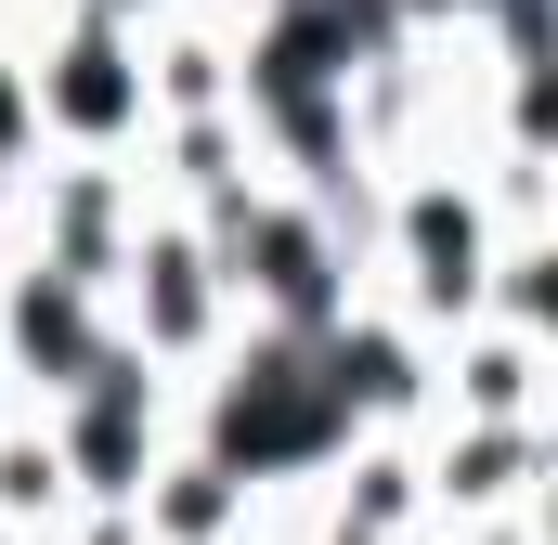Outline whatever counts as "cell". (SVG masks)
I'll return each mask as SVG.
<instances>
[{"mask_svg":"<svg viewBox=\"0 0 558 545\" xmlns=\"http://www.w3.org/2000/svg\"><path fill=\"white\" fill-rule=\"evenodd\" d=\"M416 494H428V533L533 520L546 507V428H454V415H428L416 428Z\"/></svg>","mask_w":558,"mask_h":545,"instance_id":"cell-7","label":"cell"},{"mask_svg":"<svg viewBox=\"0 0 558 545\" xmlns=\"http://www.w3.org/2000/svg\"><path fill=\"white\" fill-rule=\"evenodd\" d=\"M105 325L131 338L169 390H195V377L221 364L234 299H221V272H208V247H195V221H182V208H143L131 261H118V286H105Z\"/></svg>","mask_w":558,"mask_h":545,"instance_id":"cell-3","label":"cell"},{"mask_svg":"<svg viewBox=\"0 0 558 545\" xmlns=\"http://www.w3.org/2000/svg\"><path fill=\"white\" fill-rule=\"evenodd\" d=\"M312 377L351 441H416L428 428V338L390 312V299H351L325 338H312Z\"/></svg>","mask_w":558,"mask_h":545,"instance_id":"cell-5","label":"cell"},{"mask_svg":"<svg viewBox=\"0 0 558 545\" xmlns=\"http://www.w3.org/2000/svg\"><path fill=\"white\" fill-rule=\"evenodd\" d=\"M26 105H39V156H143L156 105H143V26L105 0H52L26 26Z\"/></svg>","mask_w":558,"mask_h":545,"instance_id":"cell-2","label":"cell"},{"mask_svg":"<svg viewBox=\"0 0 558 545\" xmlns=\"http://www.w3.org/2000/svg\"><path fill=\"white\" fill-rule=\"evenodd\" d=\"M428 415H454V428H546V338L494 325V312L428 338Z\"/></svg>","mask_w":558,"mask_h":545,"instance_id":"cell-8","label":"cell"},{"mask_svg":"<svg viewBox=\"0 0 558 545\" xmlns=\"http://www.w3.org/2000/svg\"><path fill=\"white\" fill-rule=\"evenodd\" d=\"M182 441L208 468H234L260 507L299 494V481H325L351 455V428L325 403V377H312V338H274V325H234L221 338V364L182 390Z\"/></svg>","mask_w":558,"mask_h":545,"instance_id":"cell-1","label":"cell"},{"mask_svg":"<svg viewBox=\"0 0 558 545\" xmlns=\"http://www.w3.org/2000/svg\"><path fill=\"white\" fill-rule=\"evenodd\" d=\"M131 520H143V545H247L260 533V494H247L234 468H208L195 441H169L156 481L131 494Z\"/></svg>","mask_w":558,"mask_h":545,"instance_id":"cell-10","label":"cell"},{"mask_svg":"<svg viewBox=\"0 0 558 545\" xmlns=\"http://www.w3.org/2000/svg\"><path fill=\"white\" fill-rule=\"evenodd\" d=\"M234 92H247V26H234V13H208V0L143 13V105H156V131L234 118Z\"/></svg>","mask_w":558,"mask_h":545,"instance_id":"cell-9","label":"cell"},{"mask_svg":"<svg viewBox=\"0 0 558 545\" xmlns=\"http://www.w3.org/2000/svg\"><path fill=\"white\" fill-rule=\"evenodd\" d=\"M143 169L131 156H39V182L13 195V261H39V272H65V286H118V261H131V234H143Z\"/></svg>","mask_w":558,"mask_h":545,"instance_id":"cell-4","label":"cell"},{"mask_svg":"<svg viewBox=\"0 0 558 545\" xmlns=\"http://www.w3.org/2000/svg\"><path fill=\"white\" fill-rule=\"evenodd\" d=\"M105 299L92 286H65V272L13 261L0 247V403H65L92 364H105Z\"/></svg>","mask_w":558,"mask_h":545,"instance_id":"cell-6","label":"cell"},{"mask_svg":"<svg viewBox=\"0 0 558 545\" xmlns=\"http://www.w3.org/2000/svg\"><path fill=\"white\" fill-rule=\"evenodd\" d=\"M247 545H274V533H247Z\"/></svg>","mask_w":558,"mask_h":545,"instance_id":"cell-11","label":"cell"}]
</instances>
